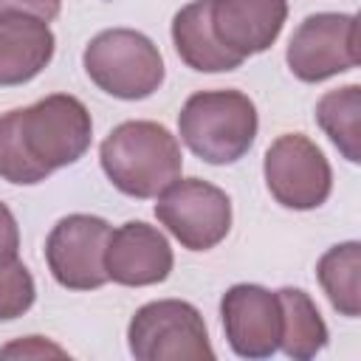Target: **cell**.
<instances>
[{"label": "cell", "instance_id": "obj_17", "mask_svg": "<svg viewBox=\"0 0 361 361\" xmlns=\"http://www.w3.org/2000/svg\"><path fill=\"white\" fill-rule=\"evenodd\" d=\"M316 121L350 164L361 161V85L327 90L316 102Z\"/></svg>", "mask_w": 361, "mask_h": 361}, {"label": "cell", "instance_id": "obj_14", "mask_svg": "<svg viewBox=\"0 0 361 361\" xmlns=\"http://www.w3.org/2000/svg\"><path fill=\"white\" fill-rule=\"evenodd\" d=\"M172 42L178 56L200 73H223L243 65L240 56L226 51L209 23V0H192L172 17Z\"/></svg>", "mask_w": 361, "mask_h": 361}, {"label": "cell", "instance_id": "obj_8", "mask_svg": "<svg viewBox=\"0 0 361 361\" xmlns=\"http://www.w3.org/2000/svg\"><path fill=\"white\" fill-rule=\"evenodd\" d=\"M288 68L302 82H324L358 65V17L319 11L305 17L285 51Z\"/></svg>", "mask_w": 361, "mask_h": 361}, {"label": "cell", "instance_id": "obj_2", "mask_svg": "<svg viewBox=\"0 0 361 361\" xmlns=\"http://www.w3.org/2000/svg\"><path fill=\"white\" fill-rule=\"evenodd\" d=\"M99 161L110 183L138 200L158 197L183 169L178 138L164 124L147 118L113 127L99 147Z\"/></svg>", "mask_w": 361, "mask_h": 361}, {"label": "cell", "instance_id": "obj_5", "mask_svg": "<svg viewBox=\"0 0 361 361\" xmlns=\"http://www.w3.org/2000/svg\"><path fill=\"white\" fill-rule=\"evenodd\" d=\"M127 344L138 361L214 358L200 310L183 299H158L141 305L127 324Z\"/></svg>", "mask_w": 361, "mask_h": 361}, {"label": "cell", "instance_id": "obj_1", "mask_svg": "<svg viewBox=\"0 0 361 361\" xmlns=\"http://www.w3.org/2000/svg\"><path fill=\"white\" fill-rule=\"evenodd\" d=\"M93 138V118L82 99L51 93L0 116V178L17 186L42 183L76 164Z\"/></svg>", "mask_w": 361, "mask_h": 361}, {"label": "cell", "instance_id": "obj_6", "mask_svg": "<svg viewBox=\"0 0 361 361\" xmlns=\"http://www.w3.org/2000/svg\"><path fill=\"white\" fill-rule=\"evenodd\" d=\"M155 217L183 248L209 251L231 231V200L203 178H178L158 195Z\"/></svg>", "mask_w": 361, "mask_h": 361}, {"label": "cell", "instance_id": "obj_12", "mask_svg": "<svg viewBox=\"0 0 361 361\" xmlns=\"http://www.w3.org/2000/svg\"><path fill=\"white\" fill-rule=\"evenodd\" d=\"M288 20V0H209V23L217 42L245 59L268 51Z\"/></svg>", "mask_w": 361, "mask_h": 361}, {"label": "cell", "instance_id": "obj_10", "mask_svg": "<svg viewBox=\"0 0 361 361\" xmlns=\"http://www.w3.org/2000/svg\"><path fill=\"white\" fill-rule=\"evenodd\" d=\"M220 319L228 347L240 358H271L279 350L282 307L276 290L262 285H231L220 299Z\"/></svg>", "mask_w": 361, "mask_h": 361}, {"label": "cell", "instance_id": "obj_20", "mask_svg": "<svg viewBox=\"0 0 361 361\" xmlns=\"http://www.w3.org/2000/svg\"><path fill=\"white\" fill-rule=\"evenodd\" d=\"M62 8V0H0V14H28L51 23Z\"/></svg>", "mask_w": 361, "mask_h": 361}, {"label": "cell", "instance_id": "obj_19", "mask_svg": "<svg viewBox=\"0 0 361 361\" xmlns=\"http://www.w3.org/2000/svg\"><path fill=\"white\" fill-rule=\"evenodd\" d=\"M45 355H56L65 358L68 353L51 341H45L42 336H25L20 341H11L6 347H0V358H45Z\"/></svg>", "mask_w": 361, "mask_h": 361}, {"label": "cell", "instance_id": "obj_4", "mask_svg": "<svg viewBox=\"0 0 361 361\" xmlns=\"http://www.w3.org/2000/svg\"><path fill=\"white\" fill-rule=\"evenodd\" d=\"M82 65L99 90L124 102L152 96L166 76L158 45L133 28L99 31L85 45Z\"/></svg>", "mask_w": 361, "mask_h": 361}, {"label": "cell", "instance_id": "obj_3", "mask_svg": "<svg viewBox=\"0 0 361 361\" xmlns=\"http://www.w3.org/2000/svg\"><path fill=\"white\" fill-rule=\"evenodd\" d=\"M257 107L243 90H197L178 113L180 141L206 164L240 161L257 138Z\"/></svg>", "mask_w": 361, "mask_h": 361}, {"label": "cell", "instance_id": "obj_7", "mask_svg": "<svg viewBox=\"0 0 361 361\" xmlns=\"http://www.w3.org/2000/svg\"><path fill=\"white\" fill-rule=\"evenodd\" d=\"M262 172L271 197L293 212L319 209L333 189V169L324 152L302 133L279 135L265 152Z\"/></svg>", "mask_w": 361, "mask_h": 361}, {"label": "cell", "instance_id": "obj_11", "mask_svg": "<svg viewBox=\"0 0 361 361\" xmlns=\"http://www.w3.org/2000/svg\"><path fill=\"white\" fill-rule=\"evenodd\" d=\"M172 265V245L155 226L144 220H127L124 226L110 231L104 248V271L116 285H158L169 276Z\"/></svg>", "mask_w": 361, "mask_h": 361}, {"label": "cell", "instance_id": "obj_13", "mask_svg": "<svg viewBox=\"0 0 361 361\" xmlns=\"http://www.w3.org/2000/svg\"><path fill=\"white\" fill-rule=\"evenodd\" d=\"M54 31L28 14H0V87L31 82L54 59Z\"/></svg>", "mask_w": 361, "mask_h": 361}, {"label": "cell", "instance_id": "obj_21", "mask_svg": "<svg viewBox=\"0 0 361 361\" xmlns=\"http://www.w3.org/2000/svg\"><path fill=\"white\" fill-rule=\"evenodd\" d=\"M17 254H20V226L11 209L0 200V262L17 259Z\"/></svg>", "mask_w": 361, "mask_h": 361}, {"label": "cell", "instance_id": "obj_15", "mask_svg": "<svg viewBox=\"0 0 361 361\" xmlns=\"http://www.w3.org/2000/svg\"><path fill=\"white\" fill-rule=\"evenodd\" d=\"M279 307H282V336L279 350L293 361H307L327 347V324L302 288H279Z\"/></svg>", "mask_w": 361, "mask_h": 361}, {"label": "cell", "instance_id": "obj_18", "mask_svg": "<svg viewBox=\"0 0 361 361\" xmlns=\"http://www.w3.org/2000/svg\"><path fill=\"white\" fill-rule=\"evenodd\" d=\"M37 299V285L31 271L20 259L0 262V322L23 316Z\"/></svg>", "mask_w": 361, "mask_h": 361}, {"label": "cell", "instance_id": "obj_16", "mask_svg": "<svg viewBox=\"0 0 361 361\" xmlns=\"http://www.w3.org/2000/svg\"><path fill=\"white\" fill-rule=\"evenodd\" d=\"M316 279L341 316L361 313V245L355 240L327 248L316 262Z\"/></svg>", "mask_w": 361, "mask_h": 361}, {"label": "cell", "instance_id": "obj_9", "mask_svg": "<svg viewBox=\"0 0 361 361\" xmlns=\"http://www.w3.org/2000/svg\"><path fill=\"white\" fill-rule=\"evenodd\" d=\"M110 223L96 214L62 217L45 240V262L51 276L68 290H96L107 282L104 248Z\"/></svg>", "mask_w": 361, "mask_h": 361}]
</instances>
